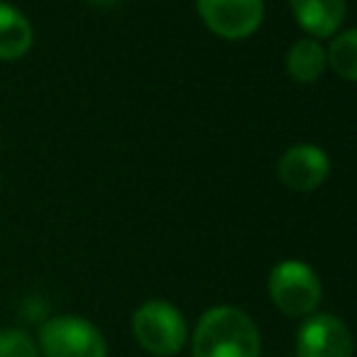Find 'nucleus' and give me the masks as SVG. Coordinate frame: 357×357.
I'll return each instance as SVG.
<instances>
[{
	"instance_id": "f257e3e1",
	"label": "nucleus",
	"mask_w": 357,
	"mask_h": 357,
	"mask_svg": "<svg viewBox=\"0 0 357 357\" xmlns=\"http://www.w3.org/2000/svg\"><path fill=\"white\" fill-rule=\"evenodd\" d=\"M262 335L255 321L235 306H213L194 331L191 357H259Z\"/></svg>"
},
{
	"instance_id": "f03ea898",
	"label": "nucleus",
	"mask_w": 357,
	"mask_h": 357,
	"mask_svg": "<svg viewBox=\"0 0 357 357\" xmlns=\"http://www.w3.org/2000/svg\"><path fill=\"white\" fill-rule=\"evenodd\" d=\"M132 335L139 347L157 357H172L186 345V318L174 303L152 298L132 316Z\"/></svg>"
},
{
	"instance_id": "7ed1b4c3",
	"label": "nucleus",
	"mask_w": 357,
	"mask_h": 357,
	"mask_svg": "<svg viewBox=\"0 0 357 357\" xmlns=\"http://www.w3.org/2000/svg\"><path fill=\"white\" fill-rule=\"evenodd\" d=\"M269 298L287 316H311L323 298L318 274L298 259H284L269 274Z\"/></svg>"
},
{
	"instance_id": "20e7f679",
	"label": "nucleus",
	"mask_w": 357,
	"mask_h": 357,
	"mask_svg": "<svg viewBox=\"0 0 357 357\" xmlns=\"http://www.w3.org/2000/svg\"><path fill=\"white\" fill-rule=\"evenodd\" d=\"M37 350L45 357H108L103 333L81 316H54L45 321Z\"/></svg>"
},
{
	"instance_id": "39448f33",
	"label": "nucleus",
	"mask_w": 357,
	"mask_h": 357,
	"mask_svg": "<svg viewBox=\"0 0 357 357\" xmlns=\"http://www.w3.org/2000/svg\"><path fill=\"white\" fill-rule=\"evenodd\" d=\"M196 8L206 27L230 42L252 37L264 20V0H196Z\"/></svg>"
},
{
	"instance_id": "423d86ee",
	"label": "nucleus",
	"mask_w": 357,
	"mask_h": 357,
	"mask_svg": "<svg viewBox=\"0 0 357 357\" xmlns=\"http://www.w3.org/2000/svg\"><path fill=\"white\" fill-rule=\"evenodd\" d=\"M352 333L337 316H308L296 333V357H352Z\"/></svg>"
},
{
	"instance_id": "0eeeda50",
	"label": "nucleus",
	"mask_w": 357,
	"mask_h": 357,
	"mask_svg": "<svg viewBox=\"0 0 357 357\" xmlns=\"http://www.w3.org/2000/svg\"><path fill=\"white\" fill-rule=\"evenodd\" d=\"M277 174L287 189L296 194H311L331 174V159L316 144H294L282 154Z\"/></svg>"
},
{
	"instance_id": "6e6552de",
	"label": "nucleus",
	"mask_w": 357,
	"mask_h": 357,
	"mask_svg": "<svg viewBox=\"0 0 357 357\" xmlns=\"http://www.w3.org/2000/svg\"><path fill=\"white\" fill-rule=\"evenodd\" d=\"M294 20L308 37L321 42V37H333L345 22V0H289Z\"/></svg>"
},
{
	"instance_id": "1a4fd4ad",
	"label": "nucleus",
	"mask_w": 357,
	"mask_h": 357,
	"mask_svg": "<svg viewBox=\"0 0 357 357\" xmlns=\"http://www.w3.org/2000/svg\"><path fill=\"white\" fill-rule=\"evenodd\" d=\"M35 32L17 8L0 3V61H17L30 52Z\"/></svg>"
},
{
	"instance_id": "9d476101",
	"label": "nucleus",
	"mask_w": 357,
	"mask_h": 357,
	"mask_svg": "<svg viewBox=\"0 0 357 357\" xmlns=\"http://www.w3.org/2000/svg\"><path fill=\"white\" fill-rule=\"evenodd\" d=\"M328 69L326 50L313 37L296 40L287 52V71L296 84H313Z\"/></svg>"
},
{
	"instance_id": "9b49d317",
	"label": "nucleus",
	"mask_w": 357,
	"mask_h": 357,
	"mask_svg": "<svg viewBox=\"0 0 357 357\" xmlns=\"http://www.w3.org/2000/svg\"><path fill=\"white\" fill-rule=\"evenodd\" d=\"M326 59L342 81H357V32H340L326 50Z\"/></svg>"
},
{
	"instance_id": "f8f14e48",
	"label": "nucleus",
	"mask_w": 357,
	"mask_h": 357,
	"mask_svg": "<svg viewBox=\"0 0 357 357\" xmlns=\"http://www.w3.org/2000/svg\"><path fill=\"white\" fill-rule=\"evenodd\" d=\"M0 357H40L37 342L25 331H0Z\"/></svg>"
},
{
	"instance_id": "ddd939ff",
	"label": "nucleus",
	"mask_w": 357,
	"mask_h": 357,
	"mask_svg": "<svg viewBox=\"0 0 357 357\" xmlns=\"http://www.w3.org/2000/svg\"><path fill=\"white\" fill-rule=\"evenodd\" d=\"M91 3H93V6H103V8H108V6H115L118 0H91Z\"/></svg>"
},
{
	"instance_id": "4468645a",
	"label": "nucleus",
	"mask_w": 357,
	"mask_h": 357,
	"mask_svg": "<svg viewBox=\"0 0 357 357\" xmlns=\"http://www.w3.org/2000/svg\"><path fill=\"white\" fill-rule=\"evenodd\" d=\"M0 184H3V181H0Z\"/></svg>"
}]
</instances>
